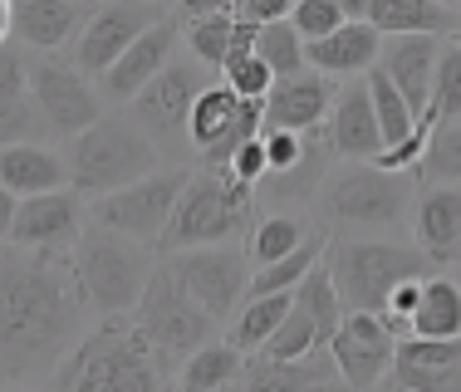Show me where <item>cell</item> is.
I'll return each mask as SVG.
<instances>
[{"instance_id": "obj_37", "label": "cell", "mask_w": 461, "mask_h": 392, "mask_svg": "<svg viewBox=\"0 0 461 392\" xmlns=\"http://www.w3.org/2000/svg\"><path fill=\"white\" fill-rule=\"evenodd\" d=\"M427 118L432 123H452L461 118V35L452 30L442 45V59H437V79H432V103H427Z\"/></svg>"}, {"instance_id": "obj_12", "label": "cell", "mask_w": 461, "mask_h": 392, "mask_svg": "<svg viewBox=\"0 0 461 392\" xmlns=\"http://www.w3.org/2000/svg\"><path fill=\"white\" fill-rule=\"evenodd\" d=\"M177 280L212 319H236V309L250 294V255L236 245H196L167 255Z\"/></svg>"}, {"instance_id": "obj_25", "label": "cell", "mask_w": 461, "mask_h": 392, "mask_svg": "<svg viewBox=\"0 0 461 392\" xmlns=\"http://www.w3.org/2000/svg\"><path fill=\"white\" fill-rule=\"evenodd\" d=\"M69 182V162L59 152H50L45 143H10L0 147V187L15 196H40V192H59Z\"/></svg>"}, {"instance_id": "obj_23", "label": "cell", "mask_w": 461, "mask_h": 392, "mask_svg": "<svg viewBox=\"0 0 461 392\" xmlns=\"http://www.w3.org/2000/svg\"><path fill=\"white\" fill-rule=\"evenodd\" d=\"M412 231L432 265L461 260V187H452V182L427 187L412 206Z\"/></svg>"}, {"instance_id": "obj_33", "label": "cell", "mask_w": 461, "mask_h": 392, "mask_svg": "<svg viewBox=\"0 0 461 392\" xmlns=\"http://www.w3.org/2000/svg\"><path fill=\"white\" fill-rule=\"evenodd\" d=\"M324 236H310L300 250H290L285 260H270V265H256L250 270V294H294L300 280L310 275L314 265L324 260Z\"/></svg>"}, {"instance_id": "obj_5", "label": "cell", "mask_w": 461, "mask_h": 392, "mask_svg": "<svg viewBox=\"0 0 461 392\" xmlns=\"http://www.w3.org/2000/svg\"><path fill=\"white\" fill-rule=\"evenodd\" d=\"M334 285L344 294V309H368L383 314L388 294L402 280H427L432 260L422 245H402V241H368V236H339L324 250Z\"/></svg>"}, {"instance_id": "obj_47", "label": "cell", "mask_w": 461, "mask_h": 392, "mask_svg": "<svg viewBox=\"0 0 461 392\" xmlns=\"http://www.w3.org/2000/svg\"><path fill=\"white\" fill-rule=\"evenodd\" d=\"M334 5L344 10L348 20H368V5H373V0H334Z\"/></svg>"}, {"instance_id": "obj_7", "label": "cell", "mask_w": 461, "mask_h": 392, "mask_svg": "<svg viewBox=\"0 0 461 392\" xmlns=\"http://www.w3.org/2000/svg\"><path fill=\"white\" fill-rule=\"evenodd\" d=\"M314 201L324 211V226H334V231H398L408 221L412 182L408 172H388L378 162H354V167L324 177Z\"/></svg>"}, {"instance_id": "obj_10", "label": "cell", "mask_w": 461, "mask_h": 392, "mask_svg": "<svg viewBox=\"0 0 461 392\" xmlns=\"http://www.w3.org/2000/svg\"><path fill=\"white\" fill-rule=\"evenodd\" d=\"M186 182H192V172L172 167V172H152V177L133 182V187H118L108 196H94V211L89 221L108 226V231H123L133 236V241H148L158 245L162 231H167L172 211H177Z\"/></svg>"}, {"instance_id": "obj_18", "label": "cell", "mask_w": 461, "mask_h": 392, "mask_svg": "<svg viewBox=\"0 0 461 392\" xmlns=\"http://www.w3.org/2000/svg\"><path fill=\"white\" fill-rule=\"evenodd\" d=\"M334 79L320 69H304L294 79H276V89L266 98V128H290V133H314L334 113Z\"/></svg>"}, {"instance_id": "obj_46", "label": "cell", "mask_w": 461, "mask_h": 392, "mask_svg": "<svg viewBox=\"0 0 461 392\" xmlns=\"http://www.w3.org/2000/svg\"><path fill=\"white\" fill-rule=\"evenodd\" d=\"M10 30H15V0H0V45H10Z\"/></svg>"}, {"instance_id": "obj_40", "label": "cell", "mask_w": 461, "mask_h": 392, "mask_svg": "<svg viewBox=\"0 0 461 392\" xmlns=\"http://www.w3.org/2000/svg\"><path fill=\"white\" fill-rule=\"evenodd\" d=\"M221 79H226L240 98H270V89H276V74H270V64L260 59L256 49L230 54V59L221 64Z\"/></svg>"}, {"instance_id": "obj_11", "label": "cell", "mask_w": 461, "mask_h": 392, "mask_svg": "<svg viewBox=\"0 0 461 392\" xmlns=\"http://www.w3.org/2000/svg\"><path fill=\"white\" fill-rule=\"evenodd\" d=\"M30 98L54 138H79L104 118L89 74L64 54H30Z\"/></svg>"}, {"instance_id": "obj_6", "label": "cell", "mask_w": 461, "mask_h": 392, "mask_svg": "<svg viewBox=\"0 0 461 392\" xmlns=\"http://www.w3.org/2000/svg\"><path fill=\"white\" fill-rule=\"evenodd\" d=\"M250 201L256 196H250L246 182L230 177V167L192 172L158 250L177 255V250H196V245H226L230 236H240L250 226Z\"/></svg>"}, {"instance_id": "obj_1", "label": "cell", "mask_w": 461, "mask_h": 392, "mask_svg": "<svg viewBox=\"0 0 461 392\" xmlns=\"http://www.w3.org/2000/svg\"><path fill=\"white\" fill-rule=\"evenodd\" d=\"M84 299L69 250H30L0 241V378L15 383L84 339Z\"/></svg>"}, {"instance_id": "obj_13", "label": "cell", "mask_w": 461, "mask_h": 392, "mask_svg": "<svg viewBox=\"0 0 461 392\" xmlns=\"http://www.w3.org/2000/svg\"><path fill=\"white\" fill-rule=\"evenodd\" d=\"M206 84H212L206 79V64L192 59V54H177V59L133 98V113L128 118H133L158 147H172L177 138H186V118H192V103L202 98Z\"/></svg>"}, {"instance_id": "obj_51", "label": "cell", "mask_w": 461, "mask_h": 392, "mask_svg": "<svg viewBox=\"0 0 461 392\" xmlns=\"http://www.w3.org/2000/svg\"><path fill=\"white\" fill-rule=\"evenodd\" d=\"M182 392H186V388H182Z\"/></svg>"}, {"instance_id": "obj_38", "label": "cell", "mask_w": 461, "mask_h": 392, "mask_svg": "<svg viewBox=\"0 0 461 392\" xmlns=\"http://www.w3.org/2000/svg\"><path fill=\"white\" fill-rule=\"evenodd\" d=\"M422 182H432V187H442V182H461V118L452 123H437L432 128V143L422 152Z\"/></svg>"}, {"instance_id": "obj_39", "label": "cell", "mask_w": 461, "mask_h": 392, "mask_svg": "<svg viewBox=\"0 0 461 392\" xmlns=\"http://www.w3.org/2000/svg\"><path fill=\"white\" fill-rule=\"evenodd\" d=\"M393 388L402 392H461V363H393Z\"/></svg>"}, {"instance_id": "obj_36", "label": "cell", "mask_w": 461, "mask_h": 392, "mask_svg": "<svg viewBox=\"0 0 461 392\" xmlns=\"http://www.w3.org/2000/svg\"><path fill=\"white\" fill-rule=\"evenodd\" d=\"M256 54L270 64L276 79H294V74L310 69V59H304V35L290 25V20H270V25H260Z\"/></svg>"}, {"instance_id": "obj_21", "label": "cell", "mask_w": 461, "mask_h": 392, "mask_svg": "<svg viewBox=\"0 0 461 392\" xmlns=\"http://www.w3.org/2000/svg\"><path fill=\"white\" fill-rule=\"evenodd\" d=\"M89 0H20L15 5V35L30 54H59L74 45L89 20Z\"/></svg>"}, {"instance_id": "obj_8", "label": "cell", "mask_w": 461, "mask_h": 392, "mask_svg": "<svg viewBox=\"0 0 461 392\" xmlns=\"http://www.w3.org/2000/svg\"><path fill=\"white\" fill-rule=\"evenodd\" d=\"M133 314H138L133 324L148 334V343L158 348V353H167V358H186L202 343H212V324L216 319L186 294L177 270H172V260H162V265L152 270V280H148V290H142Z\"/></svg>"}, {"instance_id": "obj_14", "label": "cell", "mask_w": 461, "mask_h": 392, "mask_svg": "<svg viewBox=\"0 0 461 392\" xmlns=\"http://www.w3.org/2000/svg\"><path fill=\"white\" fill-rule=\"evenodd\" d=\"M158 20H162V5H152V0H104V5L89 10L79 40H74V64L89 79H104L133 49V40L148 35Z\"/></svg>"}, {"instance_id": "obj_30", "label": "cell", "mask_w": 461, "mask_h": 392, "mask_svg": "<svg viewBox=\"0 0 461 392\" xmlns=\"http://www.w3.org/2000/svg\"><path fill=\"white\" fill-rule=\"evenodd\" d=\"M294 304H300L304 314H310L314 324H320V339L329 348V339L339 334V324H344V294H339L334 285V270H329V260H320V265L310 270V275L300 280V290H294Z\"/></svg>"}, {"instance_id": "obj_34", "label": "cell", "mask_w": 461, "mask_h": 392, "mask_svg": "<svg viewBox=\"0 0 461 392\" xmlns=\"http://www.w3.org/2000/svg\"><path fill=\"white\" fill-rule=\"evenodd\" d=\"M304 241H310V226L300 216H266V221L250 226L246 255H250V265H270V260H285L290 250H300Z\"/></svg>"}, {"instance_id": "obj_31", "label": "cell", "mask_w": 461, "mask_h": 392, "mask_svg": "<svg viewBox=\"0 0 461 392\" xmlns=\"http://www.w3.org/2000/svg\"><path fill=\"white\" fill-rule=\"evenodd\" d=\"M368 94H373V113H378V128H383V147H398L402 138H412V128L422 113H417L408 103V94L383 74V64L368 69Z\"/></svg>"}, {"instance_id": "obj_42", "label": "cell", "mask_w": 461, "mask_h": 392, "mask_svg": "<svg viewBox=\"0 0 461 392\" xmlns=\"http://www.w3.org/2000/svg\"><path fill=\"white\" fill-rule=\"evenodd\" d=\"M230 177L246 182V187H260V182L270 177V157H266V138H250V143L236 147V157L226 162Z\"/></svg>"}, {"instance_id": "obj_22", "label": "cell", "mask_w": 461, "mask_h": 392, "mask_svg": "<svg viewBox=\"0 0 461 392\" xmlns=\"http://www.w3.org/2000/svg\"><path fill=\"white\" fill-rule=\"evenodd\" d=\"M437 59H442V35H393L378 54L383 74L408 94V103L417 113H427V103H432Z\"/></svg>"}, {"instance_id": "obj_19", "label": "cell", "mask_w": 461, "mask_h": 392, "mask_svg": "<svg viewBox=\"0 0 461 392\" xmlns=\"http://www.w3.org/2000/svg\"><path fill=\"white\" fill-rule=\"evenodd\" d=\"M329 143H334V157L348 162H373L383 152V128L378 113H373V94L368 79H354L348 89H339L334 113H329Z\"/></svg>"}, {"instance_id": "obj_15", "label": "cell", "mask_w": 461, "mask_h": 392, "mask_svg": "<svg viewBox=\"0 0 461 392\" xmlns=\"http://www.w3.org/2000/svg\"><path fill=\"white\" fill-rule=\"evenodd\" d=\"M329 353H334V368L348 388L358 392H373L388 383L393 363H398V334L388 329L383 314H368V309H348L339 334L329 339Z\"/></svg>"}, {"instance_id": "obj_24", "label": "cell", "mask_w": 461, "mask_h": 392, "mask_svg": "<svg viewBox=\"0 0 461 392\" xmlns=\"http://www.w3.org/2000/svg\"><path fill=\"white\" fill-rule=\"evenodd\" d=\"M383 40L388 35H378L368 20H344L334 35L310 40V45H304V59H310V69L329 74V79H348V74H368L373 64H378Z\"/></svg>"}, {"instance_id": "obj_27", "label": "cell", "mask_w": 461, "mask_h": 392, "mask_svg": "<svg viewBox=\"0 0 461 392\" xmlns=\"http://www.w3.org/2000/svg\"><path fill=\"white\" fill-rule=\"evenodd\" d=\"M246 373V353L230 339H212L196 353L182 358V388L186 392H226L230 383H240Z\"/></svg>"}, {"instance_id": "obj_35", "label": "cell", "mask_w": 461, "mask_h": 392, "mask_svg": "<svg viewBox=\"0 0 461 392\" xmlns=\"http://www.w3.org/2000/svg\"><path fill=\"white\" fill-rule=\"evenodd\" d=\"M320 348H324L320 324H314L310 314L294 304V309L285 314V324H280L276 334H270V343L260 348V358H266V363H304V358L320 353Z\"/></svg>"}, {"instance_id": "obj_50", "label": "cell", "mask_w": 461, "mask_h": 392, "mask_svg": "<svg viewBox=\"0 0 461 392\" xmlns=\"http://www.w3.org/2000/svg\"><path fill=\"white\" fill-rule=\"evenodd\" d=\"M89 5H94V0H89Z\"/></svg>"}, {"instance_id": "obj_43", "label": "cell", "mask_w": 461, "mask_h": 392, "mask_svg": "<svg viewBox=\"0 0 461 392\" xmlns=\"http://www.w3.org/2000/svg\"><path fill=\"white\" fill-rule=\"evenodd\" d=\"M300 0H236L240 20H256V25H270V20H290V10Z\"/></svg>"}, {"instance_id": "obj_49", "label": "cell", "mask_w": 461, "mask_h": 392, "mask_svg": "<svg viewBox=\"0 0 461 392\" xmlns=\"http://www.w3.org/2000/svg\"><path fill=\"white\" fill-rule=\"evenodd\" d=\"M152 5H162V0H152Z\"/></svg>"}, {"instance_id": "obj_29", "label": "cell", "mask_w": 461, "mask_h": 392, "mask_svg": "<svg viewBox=\"0 0 461 392\" xmlns=\"http://www.w3.org/2000/svg\"><path fill=\"white\" fill-rule=\"evenodd\" d=\"M294 309V294H246V304L236 309L226 339L240 348V353H260L270 343V334L285 324V314Z\"/></svg>"}, {"instance_id": "obj_9", "label": "cell", "mask_w": 461, "mask_h": 392, "mask_svg": "<svg viewBox=\"0 0 461 392\" xmlns=\"http://www.w3.org/2000/svg\"><path fill=\"white\" fill-rule=\"evenodd\" d=\"M266 133V98H240L230 84H206L186 118V143L206 157V167H226L240 143Z\"/></svg>"}, {"instance_id": "obj_16", "label": "cell", "mask_w": 461, "mask_h": 392, "mask_svg": "<svg viewBox=\"0 0 461 392\" xmlns=\"http://www.w3.org/2000/svg\"><path fill=\"white\" fill-rule=\"evenodd\" d=\"M89 226V211H84V196L74 187L59 192H40V196H20L15 211V231L10 241L30 245V250H74V241Z\"/></svg>"}, {"instance_id": "obj_3", "label": "cell", "mask_w": 461, "mask_h": 392, "mask_svg": "<svg viewBox=\"0 0 461 392\" xmlns=\"http://www.w3.org/2000/svg\"><path fill=\"white\" fill-rule=\"evenodd\" d=\"M69 260H74V275H79V290H84V299H89V309L104 314V319L133 314L142 290H148V280H152V270H158L148 241L108 231V226H98V221L84 226V236L74 241Z\"/></svg>"}, {"instance_id": "obj_32", "label": "cell", "mask_w": 461, "mask_h": 392, "mask_svg": "<svg viewBox=\"0 0 461 392\" xmlns=\"http://www.w3.org/2000/svg\"><path fill=\"white\" fill-rule=\"evenodd\" d=\"M240 20L236 15H206V20H186L182 25V45L192 59H202L206 69L221 74V64L230 59V54L240 49Z\"/></svg>"}, {"instance_id": "obj_2", "label": "cell", "mask_w": 461, "mask_h": 392, "mask_svg": "<svg viewBox=\"0 0 461 392\" xmlns=\"http://www.w3.org/2000/svg\"><path fill=\"white\" fill-rule=\"evenodd\" d=\"M172 358L148 343L138 324L104 319L54 368L50 392H162Z\"/></svg>"}, {"instance_id": "obj_45", "label": "cell", "mask_w": 461, "mask_h": 392, "mask_svg": "<svg viewBox=\"0 0 461 392\" xmlns=\"http://www.w3.org/2000/svg\"><path fill=\"white\" fill-rule=\"evenodd\" d=\"M15 211H20V196L0 187V241H10V231H15Z\"/></svg>"}, {"instance_id": "obj_48", "label": "cell", "mask_w": 461, "mask_h": 392, "mask_svg": "<svg viewBox=\"0 0 461 392\" xmlns=\"http://www.w3.org/2000/svg\"><path fill=\"white\" fill-rule=\"evenodd\" d=\"M442 5H456V0H442Z\"/></svg>"}, {"instance_id": "obj_17", "label": "cell", "mask_w": 461, "mask_h": 392, "mask_svg": "<svg viewBox=\"0 0 461 392\" xmlns=\"http://www.w3.org/2000/svg\"><path fill=\"white\" fill-rule=\"evenodd\" d=\"M177 45H182V25L172 15H162L158 25H152L148 35H138L133 49H128L123 59L104 74V94L118 98V103H133V98L148 89V84L158 79L172 59H177Z\"/></svg>"}, {"instance_id": "obj_26", "label": "cell", "mask_w": 461, "mask_h": 392, "mask_svg": "<svg viewBox=\"0 0 461 392\" xmlns=\"http://www.w3.org/2000/svg\"><path fill=\"white\" fill-rule=\"evenodd\" d=\"M368 25L378 35H452V5L442 0H373Z\"/></svg>"}, {"instance_id": "obj_4", "label": "cell", "mask_w": 461, "mask_h": 392, "mask_svg": "<svg viewBox=\"0 0 461 392\" xmlns=\"http://www.w3.org/2000/svg\"><path fill=\"white\" fill-rule=\"evenodd\" d=\"M158 157H162V147L128 113H104L94 128H84L64 147L69 187L79 196H108L118 187H133V182L158 172Z\"/></svg>"}, {"instance_id": "obj_41", "label": "cell", "mask_w": 461, "mask_h": 392, "mask_svg": "<svg viewBox=\"0 0 461 392\" xmlns=\"http://www.w3.org/2000/svg\"><path fill=\"white\" fill-rule=\"evenodd\" d=\"M344 20H348V15L334 5V0H300V5L290 10V25L304 35V45H310V40L334 35V30L344 25Z\"/></svg>"}, {"instance_id": "obj_20", "label": "cell", "mask_w": 461, "mask_h": 392, "mask_svg": "<svg viewBox=\"0 0 461 392\" xmlns=\"http://www.w3.org/2000/svg\"><path fill=\"white\" fill-rule=\"evenodd\" d=\"M240 392H358V388H348L344 378H339L334 353L320 348V353H310L304 363H266V358H260L256 368L240 373ZM373 392H402V388L383 383Z\"/></svg>"}, {"instance_id": "obj_28", "label": "cell", "mask_w": 461, "mask_h": 392, "mask_svg": "<svg viewBox=\"0 0 461 392\" xmlns=\"http://www.w3.org/2000/svg\"><path fill=\"white\" fill-rule=\"evenodd\" d=\"M417 339H461V285L452 275H427L412 314Z\"/></svg>"}, {"instance_id": "obj_44", "label": "cell", "mask_w": 461, "mask_h": 392, "mask_svg": "<svg viewBox=\"0 0 461 392\" xmlns=\"http://www.w3.org/2000/svg\"><path fill=\"white\" fill-rule=\"evenodd\" d=\"M182 20H206V15H236V0H177Z\"/></svg>"}]
</instances>
